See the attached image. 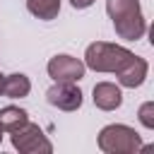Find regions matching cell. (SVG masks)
I'll use <instances>...</instances> for the list:
<instances>
[{
  "mask_svg": "<svg viewBox=\"0 0 154 154\" xmlns=\"http://www.w3.org/2000/svg\"><path fill=\"white\" fill-rule=\"evenodd\" d=\"M106 12L120 38L137 41L147 34V22H144L140 0H106Z\"/></svg>",
  "mask_w": 154,
  "mask_h": 154,
  "instance_id": "1",
  "label": "cell"
},
{
  "mask_svg": "<svg viewBox=\"0 0 154 154\" xmlns=\"http://www.w3.org/2000/svg\"><path fill=\"white\" fill-rule=\"evenodd\" d=\"M132 58H135L132 51H128L125 46H118V43H108V41H94L84 51V65L94 72H113L116 75Z\"/></svg>",
  "mask_w": 154,
  "mask_h": 154,
  "instance_id": "2",
  "label": "cell"
},
{
  "mask_svg": "<svg viewBox=\"0 0 154 154\" xmlns=\"http://www.w3.org/2000/svg\"><path fill=\"white\" fill-rule=\"evenodd\" d=\"M96 144L106 154H135L142 149V137L135 128L123 125V123H111L101 128Z\"/></svg>",
  "mask_w": 154,
  "mask_h": 154,
  "instance_id": "3",
  "label": "cell"
},
{
  "mask_svg": "<svg viewBox=\"0 0 154 154\" xmlns=\"http://www.w3.org/2000/svg\"><path fill=\"white\" fill-rule=\"evenodd\" d=\"M10 142H12V147H14L17 152H22V154H38V152L51 154V152H53L51 140H48V137L43 135V130H41L36 123H31V120H26V123L19 125L17 130H12V132H10Z\"/></svg>",
  "mask_w": 154,
  "mask_h": 154,
  "instance_id": "4",
  "label": "cell"
},
{
  "mask_svg": "<svg viewBox=\"0 0 154 154\" xmlns=\"http://www.w3.org/2000/svg\"><path fill=\"white\" fill-rule=\"evenodd\" d=\"M46 70H48V77H53L55 82H79L87 72V65H84V60H79L75 55L58 53L48 60Z\"/></svg>",
  "mask_w": 154,
  "mask_h": 154,
  "instance_id": "5",
  "label": "cell"
},
{
  "mask_svg": "<svg viewBox=\"0 0 154 154\" xmlns=\"http://www.w3.org/2000/svg\"><path fill=\"white\" fill-rule=\"evenodd\" d=\"M46 101L60 111H77L84 99H82V89L77 87V82H55L46 91Z\"/></svg>",
  "mask_w": 154,
  "mask_h": 154,
  "instance_id": "6",
  "label": "cell"
},
{
  "mask_svg": "<svg viewBox=\"0 0 154 154\" xmlns=\"http://www.w3.org/2000/svg\"><path fill=\"white\" fill-rule=\"evenodd\" d=\"M147 72H149V63H147L144 58L135 55L120 72H116V77H118V84H120V87H125V89H137V87L144 84Z\"/></svg>",
  "mask_w": 154,
  "mask_h": 154,
  "instance_id": "7",
  "label": "cell"
},
{
  "mask_svg": "<svg viewBox=\"0 0 154 154\" xmlns=\"http://www.w3.org/2000/svg\"><path fill=\"white\" fill-rule=\"evenodd\" d=\"M91 99H94V106H96V108H101V111H116V108H120V103H123L120 84L99 82V84H94V89H91Z\"/></svg>",
  "mask_w": 154,
  "mask_h": 154,
  "instance_id": "8",
  "label": "cell"
},
{
  "mask_svg": "<svg viewBox=\"0 0 154 154\" xmlns=\"http://www.w3.org/2000/svg\"><path fill=\"white\" fill-rule=\"evenodd\" d=\"M29 91H31V79L24 72L5 75V79H2V96H7V99H24V96H29Z\"/></svg>",
  "mask_w": 154,
  "mask_h": 154,
  "instance_id": "9",
  "label": "cell"
},
{
  "mask_svg": "<svg viewBox=\"0 0 154 154\" xmlns=\"http://www.w3.org/2000/svg\"><path fill=\"white\" fill-rule=\"evenodd\" d=\"M26 120H29V113H26L24 108H19V106H2V108H0V128H2L5 132L17 130V128L24 125Z\"/></svg>",
  "mask_w": 154,
  "mask_h": 154,
  "instance_id": "10",
  "label": "cell"
},
{
  "mask_svg": "<svg viewBox=\"0 0 154 154\" xmlns=\"http://www.w3.org/2000/svg\"><path fill=\"white\" fill-rule=\"evenodd\" d=\"M26 10L43 22H51L60 12V0H26Z\"/></svg>",
  "mask_w": 154,
  "mask_h": 154,
  "instance_id": "11",
  "label": "cell"
},
{
  "mask_svg": "<svg viewBox=\"0 0 154 154\" xmlns=\"http://www.w3.org/2000/svg\"><path fill=\"white\" fill-rule=\"evenodd\" d=\"M137 118H140L142 128L154 130V101H144V103L137 108Z\"/></svg>",
  "mask_w": 154,
  "mask_h": 154,
  "instance_id": "12",
  "label": "cell"
},
{
  "mask_svg": "<svg viewBox=\"0 0 154 154\" xmlns=\"http://www.w3.org/2000/svg\"><path fill=\"white\" fill-rule=\"evenodd\" d=\"M96 0H70V5L75 7V10H87V7H91Z\"/></svg>",
  "mask_w": 154,
  "mask_h": 154,
  "instance_id": "13",
  "label": "cell"
},
{
  "mask_svg": "<svg viewBox=\"0 0 154 154\" xmlns=\"http://www.w3.org/2000/svg\"><path fill=\"white\" fill-rule=\"evenodd\" d=\"M2 79H5V75L0 72V96H2Z\"/></svg>",
  "mask_w": 154,
  "mask_h": 154,
  "instance_id": "14",
  "label": "cell"
},
{
  "mask_svg": "<svg viewBox=\"0 0 154 154\" xmlns=\"http://www.w3.org/2000/svg\"><path fill=\"white\" fill-rule=\"evenodd\" d=\"M2 135H5V130H2V128H0V142H2Z\"/></svg>",
  "mask_w": 154,
  "mask_h": 154,
  "instance_id": "15",
  "label": "cell"
}]
</instances>
